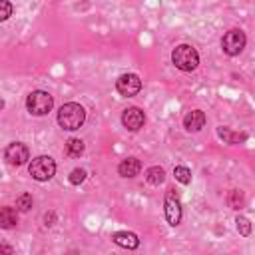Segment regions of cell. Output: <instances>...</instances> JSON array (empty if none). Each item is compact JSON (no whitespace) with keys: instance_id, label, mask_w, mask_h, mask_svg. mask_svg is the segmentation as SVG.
<instances>
[{"instance_id":"1","label":"cell","mask_w":255,"mask_h":255,"mask_svg":"<svg viewBox=\"0 0 255 255\" xmlns=\"http://www.w3.org/2000/svg\"><path fill=\"white\" fill-rule=\"evenodd\" d=\"M84 122H86V110L80 104H76V102L64 104L60 108V112H58V124L64 129H70V131L80 129Z\"/></svg>"},{"instance_id":"2","label":"cell","mask_w":255,"mask_h":255,"mask_svg":"<svg viewBox=\"0 0 255 255\" xmlns=\"http://www.w3.org/2000/svg\"><path fill=\"white\" fill-rule=\"evenodd\" d=\"M171 62L175 64L177 70L181 72H191L197 68L199 64V54L195 48H191L189 44H179L173 52H171Z\"/></svg>"},{"instance_id":"3","label":"cell","mask_w":255,"mask_h":255,"mask_svg":"<svg viewBox=\"0 0 255 255\" xmlns=\"http://www.w3.org/2000/svg\"><path fill=\"white\" fill-rule=\"evenodd\" d=\"M28 171L36 181H48L56 173V161L50 155H38L30 161Z\"/></svg>"},{"instance_id":"4","label":"cell","mask_w":255,"mask_h":255,"mask_svg":"<svg viewBox=\"0 0 255 255\" xmlns=\"http://www.w3.org/2000/svg\"><path fill=\"white\" fill-rule=\"evenodd\" d=\"M54 106V98L44 90H34L26 98V108L34 116H46Z\"/></svg>"},{"instance_id":"5","label":"cell","mask_w":255,"mask_h":255,"mask_svg":"<svg viewBox=\"0 0 255 255\" xmlns=\"http://www.w3.org/2000/svg\"><path fill=\"white\" fill-rule=\"evenodd\" d=\"M245 42H247V38L241 30H229L221 40V48L227 56H237L245 48Z\"/></svg>"},{"instance_id":"6","label":"cell","mask_w":255,"mask_h":255,"mask_svg":"<svg viewBox=\"0 0 255 255\" xmlns=\"http://www.w3.org/2000/svg\"><path fill=\"white\" fill-rule=\"evenodd\" d=\"M165 219L169 225H179L181 221V203H179V195L175 193V189H169L165 195Z\"/></svg>"},{"instance_id":"7","label":"cell","mask_w":255,"mask_h":255,"mask_svg":"<svg viewBox=\"0 0 255 255\" xmlns=\"http://www.w3.org/2000/svg\"><path fill=\"white\" fill-rule=\"evenodd\" d=\"M116 88H118V92L122 96L131 98V96H135L141 90V80L135 74H122L118 78V82H116Z\"/></svg>"},{"instance_id":"8","label":"cell","mask_w":255,"mask_h":255,"mask_svg":"<svg viewBox=\"0 0 255 255\" xmlns=\"http://www.w3.org/2000/svg\"><path fill=\"white\" fill-rule=\"evenodd\" d=\"M4 157H6V161L12 163V165H22V163H26V161L30 159V151H28V147H26L24 143L12 141V143H8V147L4 149Z\"/></svg>"},{"instance_id":"9","label":"cell","mask_w":255,"mask_h":255,"mask_svg":"<svg viewBox=\"0 0 255 255\" xmlns=\"http://www.w3.org/2000/svg\"><path fill=\"white\" fill-rule=\"evenodd\" d=\"M122 124L126 129L129 131H137L143 124H145V116L139 108H128L124 114H122Z\"/></svg>"},{"instance_id":"10","label":"cell","mask_w":255,"mask_h":255,"mask_svg":"<svg viewBox=\"0 0 255 255\" xmlns=\"http://www.w3.org/2000/svg\"><path fill=\"white\" fill-rule=\"evenodd\" d=\"M183 126H185V129H189V131H199V129L205 126V114H203L201 110H191V112H187L185 118H183Z\"/></svg>"},{"instance_id":"11","label":"cell","mask_w":255,"mask_h":255,"mask_svg":"<svg viewBox=\"0 0 255 255\" xmlns=\"http://www.w3.org/2000/svg\"><path fill=\"white\" fill-rule=\"evenodd\" d=\"M112 239H114V243H116V245L126 247V249H135V247L139 245L137 235H135V233H131V231H116V233L112 235Z\"/></svg>"},{"instance_id":"12","label":"cell","mask_w":255,"mask_h":255,"mask_svg":"<svg viewBox=\"0 0 255 255\" xmlns=\"http://www.w3.org/2000/svg\"><path fill=\"white\" fill-rule=\"evenodd\" d=\"M139 169H141V163H139V159H135V157H126V159H122V163L118 165V171H120L122 177H135V175L139 173Z\"/></svg>"},{"instance_id":"13","label":"cell","mask_w":255,"mask_h":255,"mask_svg":"<svg viewBox=\"0 0 255 255\" xmlns=\"http://www.w3.org/2000/svg\"><path fill=\"white\" fill-rule=\"evenodd\" d=\"M18 223V213L12 207H0V227L2 229H12Z\"/></svg>"},{"instance_id":"14","label":"cell","mask_w":255,"mask_h":255,"mask_svg":"<svg viewBox=\"0 0 255 255\" xmlns=\"http://www.w3.org/2000/svg\"><path fill=\"white\" fill-rule=\"evenodd\" d=\"M217 133L225 143H239L247 139V133H233L229 128H217Z\"/></svg>"},{"instance_id":"15","label":"cell","mask_w":255,"mask_h":255,"mask_svg":"<svg viewBox=\"0 0 255 255\" xmlns=\"http://www.w3.org/2000/svg\"><path fill=\"white\" fill-rule=\"evenodd\" d=\"M82 153H84V141L82 139L72 137L66 141V155L68 157H80Z\"/></svg>"},{"instance_id":"16","label":"cell","mask_w":255,"mask_h":255,"mask_svg":"<svg viewBox=\"0 0 255 255\" xmlns=\"http://www.w3.org/2000/svg\"><path fill=\"white\" fill-rule=\"evenodd\" d=\"M145 179H147V183H151V185H159V183H163L165 173H163V169H161L159 165H153V167H149V169L145 171Z\"/></svg>"},{"instance_id":"17","label":"cell","mask_w":255,"mask_h":255,"mask_svg":"<svg viewBox=\"0 0 255 255\" xmlns=\"http://www.w3.org/2000/svg\"><path fill=\"white\" fill-rule=\"evenodd\" d=\"M173 175H175V179H177L179 183H183V185L191 183V171H189L185 165H177V167L173 169Z\"/></svg>"},{"instance_id":"18","label":"cell","mask_w":255,"mask_h":255,"mask_svg":"<svg viewBox=\"0 0 255 255\" xmlns=\"http://www.w3.org/2000/svg\"><path fill=\"white\" fill-rule=\"evenodd\" d=\"M243 193L239 191V189H233L231 193H229V197H227V203H229V207H233V209H241L243 207Z\"/></svg>"},{"instance_id":"19","label":"cell","mask_w":255,"mask_h":255,"mask_svg":"<svg viewBox=\"0 0 255 255\" xmlns=\"http://www.w3.org/2000/svg\"><path fill=\"white\" fill-rule=\"evenodd\" d=\"M32 203H34V201H32V195H30V193H22V195L16 199V209H18V211H28V209L32 207Z\"/></svg>"},{"instance_id":"20","label":"cell","mask_w":255,"mask_h":255,"mask_svg":"<svg viewBox=\"0 0 255 255\" xmlns=\"http://www.w3.org/2000/svg\"><path fill=\"white\" fill-rule=\"evenodd\" d=\"M235 223H237V229H239V233H241V235H245V237H247V235L251 233V223H249V219H247V217H237V219H235Z\"/></svg>"},{"instance_id":"21","label":"cell","mask_w":255,"mask_h":255,"mask_svg":"<svg viewBox=\"0 0 255 255\" xmlns=\"http://www.w3.org/2000/svg\"><path fill=\"white\" fill-rule=\"evenodd\" d=\"M12 16V4L8 0H0V22L8 20Z\"/></svg>"},{"instance_id":"22","label":"cell","mask_w":255,"mask_h":255,"mask_svg":"<svg viewBox=\"0 0 255 255\" xmlns=\"http://www.w3.org/2000/svg\"><path fill=\"white\" fill-rule=\"evenodd\" d=\"M84 179H86V171H84L82 167H76V169H72V173H70V183L78 185V183H82Z\"/></svg>"},{"instance_id":"23","label":"cell","mask_w":255,"mask_h":255,"mask_svg":"<svg viewBox=\"0 0 255 255\" xmlns=\"http://www.w3.org/2000/svg\"><path fill=\"white\" fill-rule=\"evenodd\" d=\"M0 251H6V253H12L14 249H12L10 245H0Z\"/></svg>"},{"instance_id":"24","label":"cell","mask_w":255,"mask_h":255,"mask_svg":"<svg viewBox=\"0 0 255 255\" xmlns=\"http://www.w3.org/2000/svg\"><path fill=\"white\" fill-rule=\"evenodd\" d=\"M0 110H4V100L0 98Z\"/></svg>"}]
</instances>
